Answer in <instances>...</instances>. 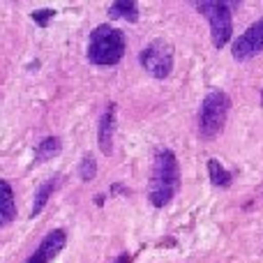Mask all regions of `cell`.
<instances>
[{
  "instance_id": "obj_6",
  "label": "cell",
  "mask_w": 263,
  "mask_h": 263,
  "mask_svg": "<svg viewBox=\"0 0 263 263\" xmlns=\"http://www.w3.org/2000/svg\"><path fill=\"white\" fill-rule=\"evenodd\" d=\"M231 53L238 63H247V60L256 58L263 53V16L254 21L236 42L231 44Z\"/></svg>"
},
{
  "instance_id": "obj_5",
  "label": "cell",
  "mask_w": 263,
  "mask_h": 263,
  "mask_svg": "<svg viewBox=\"0 0 263 263\" xmlns=\"http://www.w3.org/2000/svg\"><path fill=\"white\" fill-rule=\"evenodd\" d=\"M141 67L155 79H166L173 69V46L164 40H153L139 55Z\"/></svg>"
},
{
  "instance_id": "obj_16",
  "label": "cell",
  "mask_w": 263,
  "mask_h": 263,
  "mask_svg": "<svg viewBox=\"0 0 263 263\" xmlns=\"http://www.w3.org/2000/svg\"><path fill=\"white\" fill-rule=\"evenodd\" d=\"M114 263H132V259H129V254H123V256H118Z\"/></svg>"
},
{
  "instance_id": "obj_14",
  "label": "cell",
  "mask_w": 263,
  "mask_h": 263,
  "mask_svg": "<svg viewBox=\"0 0 263 263\" xmlns=\"http://www.w3.org/2000/svg\"><path fill=\"white\" fill-rule=\"evenodd\" d=\"M79 176H81L83 182H90L92 178L97 176V159L92 155H86L81 159V166H79Z\"/></svg>"
},
{
  "instance_id": "obj_7",
  "label": "cell",
  "mask_w": 263,
  "mask_h": 263,
  "mask_svg": "<svg viewBox=\"0 0 263 263\" xmlns=\"http://www.w3.org/2000/svg\"><path fill=\"white\" fill-rule=\"evenodd\" d=\"M65 242H67V233H65V229H53V231L40 242V247H37L35 254L28 259V263H51L60 252H63Z\"/></svg>"
},
{
  "instance_id": "obj_8",
  "label": "cell",
  "mask_w": 263,
  "mask_h": 263,
  "mask_svg": "<svg viewBox=\"0 0 263 263\" xmlns=\"http://www.w3.org/2000/svg\"><path fill=\"white\" fill-rule=\"evenodd\" d=\"M114 129H116V104L111 102L106 111L100 118V129H97V143L104 155L114 153Z\"/></svg>"
},
{
  "instance_id": "obj_1",
  "label": "cell",
  "mask_w": 263,
  "mask_h": 263,
  "mask_svg": "<svg viewBox=\"0 0 263 263\" xmlns=\"http://www.w3.org/2000/svg\"><path fill=\"white\" fill-rule=\"evenodd\" d=\"M180 192V164L173 150L159 148L155 153L153 176L148 182V201L155 208H164Z\"/></svg>"
},
{
  "instance_id": "obj_12",
  "label": "cell",
  "mask_w": 263,
  "mask_h": 263,
  "mask_svg": "<svg viewBox=\"0 0 263 263\" xmlns=\"http://www.w3.org/2000/svg\"><path fill=\"white\" fill-rule=\"evenodd\" d=\"M63 143H60L58 136H46L40 145L35 148V162H46V159H53L60 153Z\"/></svg>"
},
{
  "instance_id": "obj_2",
  "label": "cell",
  "mask_w": 263,
  "mask_h": 263,
  "mask_svg": "<svg viewBox=\"0 0 263 263\" xmlns=\"http://www.w3.org/2000/svg\"><path fill=\"white\" fill-rule=\"evenodd\" d=\"M125 49H127V40H125L123 30L102 23L90 32L88 40V60L100 67H114L123 60Z\"/></svg>"
},
{
  "instance_id": "obj_9",
  "label": "cell",
  "mask_w": 263,
  "mask_h": 263,
  "mask_svg": "<svg viewBox=\"0 0 263 263\" xmlns=\"http://www.w3.org/2000/svg\"><path fill=\"white\" fill-rule=\"evenodd\" d=\"M16 217V203H14V192L7 180H0V229L7 227Z\"/></svg>"
},
{
  "instance_id": "obj_4",
  "label": "cell",
  "mask_w": 263,
  "mask_h": 263,
  "mask_svg": "<svg viewBox=\"0 0 263 263\" xmlns=\"http://www.w3.org/2000/svg\"><path fill=\"white\" fill-rule=\"evenodd\" d=\"M194 9L210 23V37H213L215 49H224L233 32L231 5L222 0H199L194 3Z\"/></svg>"
},
{
  "instance_id": "obj_13",
  "label": "cell",
  "mask_w": 263,
  "mask_h": 263,
  "mask_svg": "<svg viewBox=\"0 0 263 263\" xmlns=\"http://www.w3.org/2000/svg\"><path fill=\"white\" fill-rule=\"evenodd\" d=\"M55 185H58V178H53V180L44 182V185L40 187V192H37V196H35V203H32V210H30V217H37V215L44 210L46 201H49V196L53 194Z\"/></svg>"
},
{
  "instance_id": "obj_10",
  "label": "cell",
  "mask_w": 263,
  "mask_h": 263,
  "mask_svg": "<svg viewBox=\"0 0 263 263\" xmlns=\"http://www.w3.org/2000/svg\"><path fill=\"white\" fill-rule=\"evenodd\" d=\"M109 16L111 18H125L129 23H136L139 18V5L132 0H118V3L109 5Z\"/></svg>"
},
{
  "instance_id": "obj_11",
  "label": "cell",
  "mask_w": 263,
  "mask_h": 263,
  "mask_svg": "<svg viewBox=\"0 0 263 263\" xmlns=\"http://www.w3.org/2000/svg\"><path fill=\"white\" fill-rule=\"evenodd\" d=\"M208 178H210V182H213L215 187H231V182H233V176H231V171H227V168L219 164V159H215V157H210L208 159Z\"/></svg>"
},
{
  "instance_id": "obj_3",
  "label": "cell",
  "mask_w": 263,
  "mask_h": 263,
  "mask_svg": "<svg viewBox=\"0 0 263 263\" xmlns=\"http://www.w3.org/2000/svg\"><path fill=\"white\" fill-rule=\"evenodd\" d=\"M231 109V100L224 90H210L203 97L199 111V134L201 139H215L227 125V116Z\"/></svg>"
},
{
  "instance_id": "obj_15",
  "label": "cell",
  "mask_w": 263,
  "mask_h": 263,
  "mask_svg": "<svg viewBox=\"0 0 263 263\" xmlns=\"http://www.w3.org/2000/svg\"><path fill=\"white\" fill-rule=\"evenodd\" d=\"M53 16H55L53 9H40V12H32V21L42 28L49 26V18H53Z\"/></svg>"
}]
</instances>
